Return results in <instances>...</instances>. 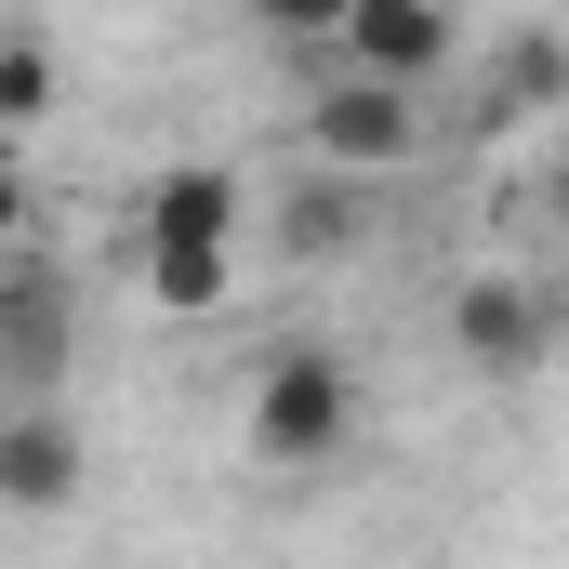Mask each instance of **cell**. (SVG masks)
<instances>
[{
	"label": "cell",
	"mask_w": 569,
	"mask_h": 569,
	"mask_svg": "<svg viewBox=\"0 0 569 569\" xmlns=\"http://www.w3.org/2000/svg\"><path fill=\"white\" fill-rule=\"evenodd\" d=\"M133 239H146V305H159V318H212L226 279H239V186H226L212 159L159 172L146 212H133Z\"/></svg>",
	"instance_id": "1"
},
{
	"label": "cell",
	"mask_w": 569,
	"mask_h": 569,
	"mask_svg": "<svg viewBox=\"0 0 569 569\" xmlns=\"http://www.w3.org/2000/svg\"><path fill=\"white\" fill-rule=\"evenodd\" d=\"M252 463H279V477H305V463H331L345 437H358V371L331 358V345H279L266 371H252Z\"/></svg>",
	"instance_id": "2"
},
{
	"label": "cell",
	"mask_w": 569,
	"mask_h": 569,
	"mask_svg": "<svg viewBox=\"0 0 569 569\" xmlns=\"http://www.w3.org/2000/svg\"><path fill=\"white\" fill-rule=\"evenodd\" d=\"M305 159L318 172H411L425 159V93H398V80H318L305 93Z\"/></svg>",
	"instance_id": "3"
},
{
	"label": "cell",
	"mask_w": 569,
	"mask_h": 569,
	"mask_svg": "<svg viewBox=\"0 0 569 569\" xmlns=\"http://www.w3.org/2000/svg\"><path fill=\"white\" fill-rule=\"evenodd\" d=\"M80 477H93V450L53 398H0V517H53V503H80Z\"/></svg>",
	"instance_id": "4"
},
{
	"label": "cell",
	"mask_w": 569,
	"mask_h": 569,
	"mask_svg": "<svg viewBox=\"0 0 569 569\" xmlns=\"http://www.w3.org/2000/svg\"><path fill=\"white\" fill-rule=\"evenodd\" d=\"M450 0H345V67L358 80H398V93H425L437 67H450Z\"/></svg>",
	"instance_id": "5"
},
{
	"label": "cell",
	"mask_w": 569,
	"mask_h": 569,
	"mask_svg": "<svg viewBox=\"0 0 569 569\" xmlns=\"http://www.w3.org/2000/svg\"><path fill=\"white\" fill-rule=\"evenodd\" d=\"M450 345H463L490 385H517V371H543L557 318H543V291H530V279H463V291H450Z\"/></svg>",
	"instance_id": "6"
},
{
	"label": "cell",
	"mask_w": 569,
	"mask_h": 569,
	"mask_svg": "<svg viewBox=\"0 0 569 569\" xmlns=\"http://www.w3.org/2000/svg\"><path fill=\"white\" fill-rule=\"evenodd\" d=\"M53 371H67V291L13 266L0 279V398H53Z\"/></svg>",
	"instance_id": "7"
},
{
	"label": "cell",
	"mask_w": 569,
	"mask_h": 569,
	"mask_svg": "<svg viewBox=\"0 0 569 569\" xmlns=\"http://www.w3.org/2000/svg\"><path fill=\"white\" fill-rule=\"evenodd\" d=\"M517 107H569V40H557V27L503 40V67H490V120H517Z\"/></svg>",
	"instance_id": "8"
},
{
	"label": "cell",
	"mask_w": 569,
	"mask_h": 569,
	"mask_svg": "<svg viewBox=\"0 0 569 569\" xmlns=\"http://www.w3.org/2000/svg\"><path fill=\"white\" fill-rule=\"evenodd\" d=\"M279 239L305 252V266H318V252H358V199H345V186H305V199L279 212Z\"/></svg>",
	"instance_id": "9"
},
{
	"label": "cell",
	"mask_w": 569,
	"mask_h": 569,
	"mask_svg": "<svg viewBox=\"0 0 569 569\" xmlns=\"http://www.w3.org/2000/svg\"><path fill=\"white\" fill-rule=\"evenodd\" d=\"M27 120H53V53L0 40V133H27Z\"/></svg>",
	"instance_id": "10"
},
{
	"label": "cell",
	"mask_w": 569,
	"mask_h": 569,
	"mask_svg": "<svg viewBox=\"0 0 569 569\" xmlns=\"http://www.w3.org/2000/svg\"><path fill=\"white\" fill-rule=\"evenodd\" d=\"M252 27H279V40H345V0H239Z\"/></svg>",
	"instance_id": "11"
},
{
	"label": "cell",
	"mask_w": 569,
	"mask_h": 569,
	"mask_svg": "<svg viewBox=\"0 0 569 569\" xmlns=\"http://www.w3.org/2000/svg\"><path fill=\"white\" fill-rule=\"evenodd\" d=\"M13 226H27V172L0 159V239H13Z\"/></svg>",
	"instance_id": "12"
},
{
	"label": "cell",
	"mask_w": 569,
	"mask_h": 569,
	"mask_svg": "<svg viewBox=\"0 0 569 569\" xmlns=\"http://www.w3.org/2000/svg\"><path fill=\"white\" fill-rule=\"evenodd\" d=\"M543 212H557V226H569V159H557V172H543Z\"/></svg>",
	"instance_id": "13"
},
{
	"label": "cell",
	"mask_w": 569,
	"mask_h": 569,
	"mask_svg": "<svg viewBox=\"0 0 569 569\" xmlns=\"http://www.w3.org/2000/svg\"><path fill=\"white\" fill-rule=\"evenodd\" d=\"M0 159H13V133H0Z\"/></svg>",
	"instance_id": "14"
}]
</instances>
